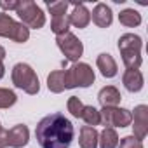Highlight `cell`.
Here are the masks:
<instances>
[{
  "mask_svg": "<svg viewBox=\"0 0 148 148\" xmlns=\"http://www.w3.org/2000/svg\"><path fill=\"white\" fill-rule=\"evenodd\" d=\"M75 136L70 119L56 112L45 115L35 127V138L42 148H68Z\"/></svg>",
  "mask_w": 148,
  "mask_h": 148,
  "instance_id": "obj_1",
  "label": "cell"
},
{
  "mask_svg": "<svg viewBox=\"0 0 148 148\" xmlns=\"http://www.w3.org/2000/svg\"><path fill=\"white\" fill-rule=\"evenodd\" d=\"M143 40L136 33H124L119 38V51L122 56V63L127 70H139L143 58H141Z\"/></svg>",
  "mask_w": 148,
  "mask_h": 148,
  "instance_id": "obj_2",
  "label": "cell"
},
{
  "mask_svg": "<svg viewBox=\"0 0 148 148\" xmlns=\"http://www.w3.org/2000/svg\"><path fill=\"white\" fill-rule=\"evenodd\" d=\"M11 79H12V84L14 87L18 89H23L26 94H37L40 91V80L37 77L35 70L26 64V63H18L14 64L12 68V73H11Z\"/></svg>",
  "mask_w": 148,
  "mask_h": 148,
  "instance_id": "obj_3",
  "label": "cell"
},
{
  "mask_svg": "<svg viewBox=\"0 0 148 148\" xmlns=\"http://www.w3.org/2000/svg\"><path fill=\"white\" fill-rule=\"evenodd\" d=\"M94 70L87 63H73L68 70H64V82L66 89H75V87H89L94 84Z\"/></svg>",
  "mask_w": 148,
  "mask_h": 148,
  "instance_id": "obj_4",
  "label": "cell"
},
{
  "mask_svg": "<svg viewBox=\"0 0 148 148\" xmlns=\"http://www.w3.org/2000/svg\"><path fill=\"white\" fill-rule=\"evenodd\" d=\"M16 14L28 30H40L45 25V14L33 0H21L19 7L16 9Z\"/></svg>",
  "mask_w": 148,
  "mask_h": 148,
  "instance_id": "obj_5",
  "label": "cell"
},
{
  "mask_svg": "<svg viewBox=\"0 0 148 148\" xmlns=\"http://www.w3.org/2000/svg\"><path fill=\"white\" fill-rule=\"evenodd\" d=\"M0 37L11 38L18 44H25L30 38V30L23 23L12 19L9 14L0 12Z\"/></svg>",
  "mask_w": 148,
  "mask_h": 148,
  "instance_id": "obj_6",
  "label": "cell"
},
{
  "mask_svg": "<svg viewBox=\"0 0 148 148\" xmlns=\"http://www.w3.org/2000/svg\"><path fill=\"white\" fill-rule=\"evenodd\" d=\"M99 117H101V124L105 127H129L132 122V112L127 108H120V106H112V108H101L99 110Z\"/></svg>",
  "mask_w": 148,
  "mask_h": 148,
  "instance_id": "obj_7",
  "label": "cell"
},
{
  "mask_svg": "<svg viewBox=\"0 0 148 148\" xmlns=\"http://www.w3.org/2000/svg\"><path fill=\"white\" fill-rule=\"evenodd\" d=\"M56 44H58L59 51L63 52V56H64L68 61L79 63V59H80L82 54H84V44H82L75 35H73L71 32L56 37Z\"/></svg>",
  "mask_w": 148,
  "mask_h": 148,
  "instance_id": "obj_8",
  "label": "cell"
},
{
  "mask_svg": "<svg viewBox=\"0 0 148 148\" xmlns=\"http://www.w3.org/2000/svg\"><path fill=\"white\" fill-rule=\"evenodd\" d=\"M132 136L139 141H143L148 134V106L138 105L132 113Z\"/></svg>",
  "mask_w": 148,
  "mask_h": 148,
  "instance_id": "obj_9",
  "label": "cell"
},
{
  "mask_svg": "<svg viewBox=\"0 0 148 148\" xmlns=\"http://www.w3.org/2000/svg\"><path fill=\"white\" fill-rule=\"evenodd\" d=\"M30 141V129L25 124H18L7 131V145L11 148H23Z\"/></svg>",
  "mask_w": 148,
  "mask_h": 148,
  "instance_id": "obj_10",
  "label": "cell"
},
{
  "mask_svg": "<svg viewBox=\"0 0 148 148\" xmlns=\"http://www.w3.org/2000/svg\"><path fill=\"white\" fill-rule=\"evenodd\" d=\"M70 4L73 5V12L68 14L70 25L79 28V30L87 28V25L91 23V12H89V9L84 4H77V2H70Z\"/></svg>",
  "mask_w": 148,
  "mask_h": 148,
  "instance_id": "obj_11",
  "label": "cell"
},
{
  "mask_svg": "<svg viewBox=\"0 0 148 148\" xmlns=\"http://www.w3.org/2000/svg\"><path fill=\"white\" fill-rule=\"evenodd\" d=\"M96 66H98L99 73H101L105 79H113L117 73H119L117 61H115L113 56L108 54V52H101V54L96 58Z\"/></svg>",
  "mask_w": 148,
  "mask_h": 148,
  "instance_id": "obj_12",
  "label": "cell"
},
{
  "mask_svg": "<svg viewBox=\"0 0 148 148\" xmlns=\"http://www.w3.org/2000/svg\"><path fill=\"white\" fill-rule=\"evenodd\" d=\"M91 19L98 28H108L113 21V12L106 4H96V7L91 12Z\"/></svg>",
  "mask_w": 148,
  "mask_h": 148,
  "instance_id": "obj_13",
  "label": "cell"
},
{
  "mask_svg": "<svg viewBox=\"0 0 148 148\" xmlns=\"http://www.w3.org/2000/svg\"><path fill=\"white\" fill-rule=\"evenodd\" d=\"M122 99V94L120 91L115 87V86H106L103 87L99 92H98V101L103 108H112V106H119Z\"/></svg>",
  "mask_w": 148,
  "mask_h": 148,
  "instance_id": "obj_14",
  "label": "cell"
},
{
  "mask_svg": "<svg viewBox=\"0 0 148 148\" xmlns=\"http://www.w3.org/2000/svg\"><path fill=\"white\" fill-rule=\"evenodd\" d=\"M122 84L129 92H139L145 86L143 73L139 70H125L122 75Z\"/></svg>",
  "mask_w": 148,
  "mask_h": 148,
  "instance_id": "obj_15",
  "label": "cell"
},
{
  "mask_svg": "<svg viewBox=\"0 0 148 148\" xmlns=\"http://www.w3.org/2000/svg\"><path fill=\"white\" fill-rule=\"evenodd\" d=\"M98 138H99V132L96 131V127L82 125L80 136H79V146L80 148H98Z\"/></svg>",
  "mask_w": 148,
  "mask_h": 148,
  "instance_id": "obj_16",
  "label": "cell"
},
{
  "mask_svg": "<svg viewBox=\"0 0 148 148\" xmlns=\"http://www.w3.org/2000/svg\"><path fill=\"white\" fill-rule=\"evenodd\" d=\"M47 89L54 94H59L66 89L64 82V70H54L47 75Z\"/></svg>",
  "mask_w": 148,
  "mask_h": 148,
  "instance_id": "obj_17",
  "label": "cell"
},
{
  "mask_svg": "<svg viewBox=\"0 0 148 148\" xmlns=\"http://www.w3.org/2000/svg\"><path fill=\"white\" fill-rule=\"evenodd\" d=\"M98 145H99V148H117L119 146V134H117V131L112 129V127H105L99 132Z\"/></svg>",
  "mask_w": 148,
  "mask_h": 148,
  "instance_id": "obj_18",
  "label": "cell"
},
{
  "mask_svg": "<svg viewBox=\"0 0 148 148\" xmlns=\"http://www.w3.org/2000/svg\"><path fill=\"white\" fill-rule=\"evenodd\" d=\"M119 21H120V25H124L127 28H134V26L141 25V14L134 9H124L119 14Z\"/></svg>",
  "mask_w": 148,
  "mask_h": 148,
  "instance_id": "obj_19",
  "label": "cell"
},
{
  "mask_svg": "<svg viewBox=\"0 0 148 148\" xmlns=\"http://www.w3.org/2000/svg\"><path fill=\"white\" fill-rule=\"evenodd\" d=\"M51 30L56 33V37L68 33V30H70V19H68V14L52 16V19H51Z\"/></svg>",
  "mask_w": 148,
  "mask_h": 148,
  "instance_id": "obj_20",
  "label": "cell"
},
{
  "mask_svg": "<svg viewBox=\"0 0 148 148\" xmlns=\"http://www.w3.org/2000/svg\"><path fill=\"white\" fill-rule=\"evenodd\" d=\"M87 125L94 127V125H99L101 124V117H99V110L94 108L92 105H87L84 106V112H82V117H80Z\"/></svg>",
  "mask_w": 148,
  "mask_h": 148,
  "instance_id": "obj_21",
  "label": "cell"
},
{
  "mask_svg": "<svg viewBox=\"0 0 148 148\" xmlns=\"http://www.w3.org/2000/svg\"><path fill=\"white\" fill-rule=\"evenodd\" d=\"M84 106H86V105L80 101V98H77V96H70V98H68L66 108H68V112L71 113V117L80 119V117H82V112H84Z\"/></svg>",
  "mask_w": 148,
  "mask_h": 148,
  "instance_id": "obj_22",
  "label": "cell"
},
{
  "mask_svg": "<svg viewBox=\"0 0 148 148\" xmlns=\"http://www.w3.org/2000/svg\"><path fill=\"white\" fill-rule=\"evenodd\" d=\"M16 101H18V96L14 91L0 87V108H11L16 105Z\"/></svg>",
  "mask_w": 148,
  "mask_h": 148,
  "instance_id": "obj_23",
  "label": "cell"
},
{
  "mask_svg": "<svg viewBox=\"0 0 148 148\" xmlns=\"http://www.w3.org/2000/svg\"><path fill=\"white\" fill-rule=\"evenodd\" d=\"M68 5H70V2H51V4H47V9L52 16H61V14H66Z\"/></svg>",
  "mask_w": 148,
  "mask_h": 148,
  "instance_id": "obj_24",
  "label": "cell"
},
{
  "mask_svg": "<svg viewBox=\"0 0 148 148\" xmlns=\"http://www.w3.org/2000/svg\"><path fill=\"white\" fill-rule=\"evenodd\" d=\"M119 148H143V141L136 139L132 134L124 136L122 139H119Z\"/></svg>",
  "mask_w": 148,
  "mask_h": 148,
  "instance_id": "obj_25",
  "label": "cell"
},
{
  "mask_svg": "<svg viewBox=\"0 0 148 148\" xmlns=\"http://www.w3.org/2000/svg\"><path fill=\"white\" fill-rule=\"evenodd\" d=\"M2 9H9V11H16L19 7V2H0Z\"/></svg>",
  "mask_w": 148,
  "mask_h": 148,
  "instance_id": "obj_26",
  "label": "cell"
},
{
  "mask_svg": "<svg viewBox=\"0 0 148 148\" xmlns=\"http://www.w3.org/2000/svg\"><path fill=\"white\" fill-rule=\"evenodd\" d=\"M7 131L2 129V132H0V148H7Z\"/></svg>",
  "mask_w": 148,
  "mask_h": 148,
  "instance_id": "obj_27",
  "label": "cell"
},
{
  "mask_svg": "<svg viewBox=\"0 0 148 148\" xmlns=\"http://www.w3.org/2000/svg\"><path fill=\"white\" fill-rule=\"evenodd\" d=\"M4 75H5V66H4V63L0 61V80L4 79Z\"/></svg>",
  "mask_w": 148,
  "mask_h": 148,
  "instance_id": "obj_28",
  "label": "cell"
},
{
  "mask_svg": "<svg viewBox=\"0 0 148 148\" xmlns=\"http://www.w3.org/2000/svg\"><path fill=\"white\" fill-rule=\"evenodd\" d=\"M4 58H5V49L0 45V61H4Z\"/></svg>",
  "mask_w": 148,
  "mask_h": 148,
  "instance_id": "obj_29",
  "label": "cell"
},
{
  "mask_svg": "<svg viewBox=\"0 0 148 148\" xmlns=\"http://www.w3.org/2000/svg\"><path fill=\"white\" fill-rule=\"evenodd\" d=\"M2 129H4V127H2V124H0V132H2Z\"/></svg>",
  "mask_w": 148,
  "mask_h": 148,
  "instance_id": "obj_30",
  "label": "cell"
}]
</instances>
